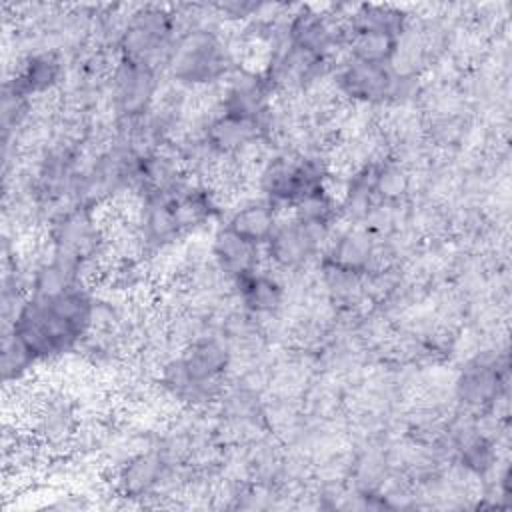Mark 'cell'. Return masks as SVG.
Here are the masks:
<instances>
[{
    "mask_svg": "<svg viewBox=\"0 0 512 512\" xmlns=\"http://www.w3.org/2000/svg\"><path fill=\"white\" fill-rule=\"evenodd\" d=\"M92 300L80 288H64L50 296H36L24 304L14 322V336L38 356L70 348L92 322Z\"/></svg>",
    "mask_w": 512,
    "mask_h": 512,
    "instance_id": "cell-1",
    "label": "cell"
},
{
    "mask_svg": "<svg viewBox=\"0 0 512 512\" xmlns=\"http://www.w3.org/2000/svg\"><path fill=\"white\" fill-rule=\"evenodd\" d=\"M172 74L182 82H212L226 72L228 56L222 42L206 30L186 34L172 50Z\"/></svg>",
    "mask_w": 512,
    "mask_h": 512,
    "instance_id": "cell-2",
    "label": "cell"
},
{
    "mask_svg": "<svg viewBox=\"0 0 512 512\" xmlns=\"http://www.w3.org/2000/svg\"><path fill=\"white\" fill-rule=\"evenodd\" d=\"M172 16L162 8H142L136 12L122 36L124 58L152 66V60L168 46L172 36Z\"/></svg>",
    "mask_w": 512,
    "mask_h": 512,
    "instance_id": "cell-3",
    "label": "cell"
},
{
    "mask_svg": "<svg viewBox=\"0 0 512 512\" xmlns=\"http://www.w3.org/2000/svg\"><path fill=\"white\" fill-rule=\"evenodd\" d=\"M324 236L322 224H310L300 218H294L284 224H276L272 236L268 238L270 244V258L286 268L300 266L306 262L312 252L318 248Z\"/></svg>",
    "mask_w": 512,
    "mask_h": 512,
    "instance_id": "cell-4",
    "label": "cell"
},
{
    "mask_svg": "<svg viewBox=\"0 0 512 512\" xmlns=\"http://www.w3.org/2000/svg\"><path fill=\"white\" fill-rule=\"evenodd\" d=\"M156 86L154 68L142 62L122 58L114 72V100L124 116H136L146 110Z\"/></svg>",
    "mask_w": 512,
    "mask_h": 512,
    "instance_id": "cell-5",
    "label": "cell"
},
{
    "mask_svg": "<svg viewBox=\"0 0 512 512\" xmlns=\"http://www.w3.org/2000/svg\"><path fill=\"white\" fill-rule=\"evenodd\" d=\"M340 88L350 98L380 102L394 90V78L386 64L354 60L340 74Z\"/></svg>",
    "mask_w": 512,
    "mask_h": 512,
    "instance_id": "cell-6",
    "label": "cell"
},
{
    "mask_svg": "<svg viewBox=\"0 0 512 512\" xmlns=\"http://www.w3.org/2000/svg\"><path fill=\"white\" fill-rule=\"evenodd\" d=\"M214 258L218 262V268L224 274L230 276H246L252 272L256 264V254H258V244L242 238L228 226L222 228L214 236V246H212Z\"/></svg>",
    "mask_w": 512,
    "mask_h": 512,
    "instance_id": "cell-7",
    "label": "cell"
},
{
    "mask_svg": "<svg viewBox=\"0 0 512 512\" xmlns=\"http://www.w3.org/2000/svg\"><path fill=\"white\" fill-rule=\"evenodd\" d=\"M500 372L496 362L476 360L464 368L458 380V398L468 406H486L498 398Z\"/></svg>",
    "mask_w": 512,
    "mask_h": 512,
    "instance_id": "cell-8",
    "label": "cell"
},
{
    "mask_svg": "<svg viewBox=\"0 0 512 512\" xmlns=\"http://www.w3.org/2000/svg\"><path fill=\"white\" fill-rule=\"evenodd\" d=\"M256 120L226 112L208 128V144L218 152H236L256 136Z\"/></svg>",
    "mask_w": 512,
    "mask_h": 512,
    "instance_id": "cell-9",
    "label": "cell"
},
{
    "mask_svg": "<svg viewBox=\"0 0 512 512\" xmlns=\"http://www.w3.org/2000/svg\"><path fill=\"white\" fill-rule=\"evenodd\" d=\"M228 228L254 244L268 242L276 228L274 206L270 202H250L232 214Z\"/></svg>",
    "mask_w": 512,
    "mask_h": 512,
    "instance_id": "cell-10",
    "label": "cell"
},
{
    "mask_svg": "<svg viewBox=\"0 0 512 512\" xmlns=\"http://www.w3.org/2000/svg\"><path fill=\"white\" fill-rule=\"evenodd\" d=\"M292 46L320 58L332 44V28L324 18L310 10H302L290 24Z\"/></svg>",
    "mask_w": 512,
    "mask_h": 512,
    "instance_id": "cell-11",
    "label": "cell"
},
{
    "mask_svg": "<svg viewBox=\"0 0 512 512\" xmlns=\"http://www.w3.org/2000/svg\"><path fill=\"white\" fill-rule=\"evenodd\" d=\"M376 248L370 240L368 232H360V230H350L346 232L334 246L332 252V264L352 270V272H366L370 262L374 260Z\"/></svg>",
    "mask_w": 512,
    "mask_h": 512,
    "instance_id": "cell-12",
    "label": "cell"
},
{
    "mask_svg": "<svg viewBox=\"0 0 512 512\" xmlns=\"http://www.w3.org/2000/svg\"><path fill=\"white\" fill-rule=\"evenodd\" d=\"M244 304L254 312H272L282 304V288L270 276L246 274L240 278Z\"/></svg>",
    "mask_w": 512,
    "mask_h": 512,
    "instance_id": "cell-13",
    "label": "cell"
},
{
    "mask_svg": "<svg viewBox=\"0 0 512 512\" xmlns=\"http://www.w3.org/2000/svg\"><path fill=\"white\" fill-rule=\"evenodd\" d=\"M396 52V36L382 32L356 30L352 34V54L354 60L388 64Z\"/></svg>",
    "mask_w": 512,
    "mask_h": 512,
    "instance_id": "cell-14",
    "label": "cell"
},
{
    "mask_svg": "<svg viewBox=\"0 0 512 512\" xmlns=\"http://www.w3.org/2000/svg\"><path fill=\"white\" fill-rule=\"evenodd\" d=\"M402 26H404V14L390 6H362L352 18L354 32L368 30V32H382L398 38Z\"/></svg>",
    "mask_w": 512,
    "mask_h": 512,
    "instance_id": "cell-15",
    "label": "cell"
},
{
    "mask_svg": "<svg viewBox=\"0 0 512 512\" xmlns=\"http://www.w3.org/2000/svg\"><path fill=\"white\" fill-rule=\"evenodd\" d=\"M160 474H162V460L156 454H142L126 466L122 482L128 492L140 494V492H146L152 484H156L160 480Z\"/></svg>",
    "mask_w": 512,
    "mask_h": 512,
    "instance_id": "cell-16",
    "label": "cell"
},
{
    "mask_svg": "<svg viewBox=\"0 0 512 512\" xmlns=\"http://www.w3.org/2000/svg\"><path fill=\"white\" fill-rule=\"evenodd\" d=\"M408 186V176L398 166H384L374 174V190H378L384 198L400 196Z\"/></svg>",
    "mask_w": 512,
    "mask_h": 512,
    "instance_id": "cell-17",
    "label": "cell"
}]
</instances>
